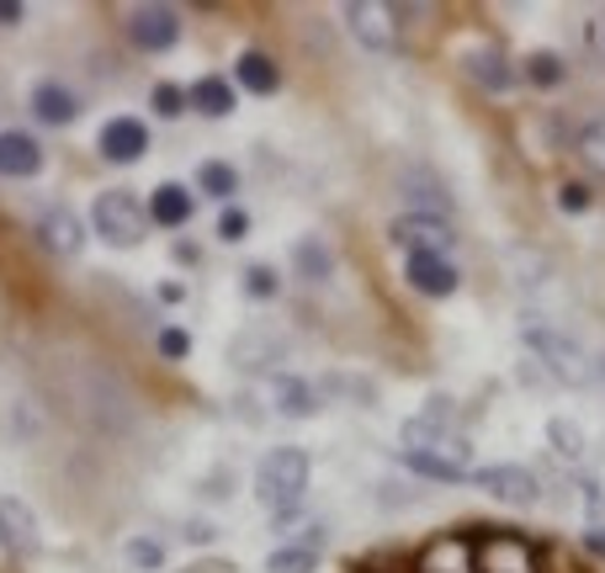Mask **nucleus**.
<instances>
[{"mask_svg": "<svg viewBox=\"0 0 605 573\" xmlns=\"http://www.w3.org/2000/svg\"><path fill=\"white\" fill-rule=\"evenodd\" d=\"M186 293H182V282H165V287H160V302H182Z\"/></svg>", "mask_w": 605, "mask_h": 573, "instance_id": "37", "label": "nucleus"}, {"mask_svg": "<svg viewBox=\"0 0 605 573\" xmlns=\"http://www.w3.org/2000/svg\"><path fill=\"white\" fill-rule=\"evenodd\" d=\"M234 80H240L244 91H255V96H272L276 86H282V69H276L266 54H240V64H234Z\"/></svg>", "mask_w": 605, "mask_h": 573, "instance_id": "19", "label": "nucleus"}, {"mask_svg": "<svg viewBox=\"0 0 605 573\" xmlns=\"http://www.w3.org/2000/svg\"><path fill=\"white\" fill-rule=\"evenodd\" d=\"M468 75H473V86L488 91V96H505L515 86V69H510V59H505L499 48H479V54L468 59Z\"/></svg>", "mask_w": 605, "mask_h": 573, "instance_id": "16", "label": "nucleus"}, {"mask_svg": "<svg viewBox=\"0 0 605 573\" xmlns=\"http://www.w3.org/2000/svg\"><path fill=\"white\" fill-rule=\"evenodd\" d=\"M293 266H298V272L308 276V282H324V276L334 272L330 250H324V244H319V240H302L298 250H293Z\"/></svg>", "mask_w": 605, "mask_h": 573, "instance_id": "26", "label": "nucleus"}, {"mask_svg": "<svg viewBox=\"0 0 605 573\" xmlns=\"http://www.w3.org/2000/svg\"><path fill=\"white\" fill-rule=\"evenodd\" d=\"M244 293H250L255 302L276 298V272L272 266H250V272H244Z\"/></svg>", "mask_w": 605, "mask_h": 573, "instance_id": "28", "label": "nucleus"}, {"mask_svg": "<svg viewBox=\"0 0 605 573\" xmlns=\"http://www.w3.org/2000/svg\"><path fill=\"white\" fill-rule=\"evenodd\" d=\"M43 244L54 250V255H75V250H86V223L75 218L69 208H48L43 212Z\"/></svg>", "mask_w": 605, "mask_h": 573, "instance_id": "13", "label": "nucleus"}, {"mask_svg": "<svg viewBox=\"0 0 605 573\" xmlns=\"http://www.w3.org/2000/svg\"><path fill=\"white\" fill-rule=\"evenodd\" d=\"M186 101H191V96H182L176 86H154V112H160V118H176Z\"/></svg>", "mask_w": 605, "mask_h": 573, "instance_id": "32", "label": "nucleus"}, {"mask_svg": "<svg viewBox=\"0 0 605 573\" xmlns=\"http://www.w3.org/2000/svg\"><path fill=\"white\" fill-rule=\"evenodd\" d=\"M191 107H197L202 118H229V112H234V86L218 80V75H208V80L191 86Z\"/></svg>", "mask_w": 605, "mask_h": 573, "instance_id": "21", "label": "nucleus"}, {"mask_svg": "<svg viewBox=\"0 0 605 573\" xmlns=\"http://www.w3.org/2000/svg\"><path fill=\"white\" fill-rule=\"evenodd\" d=\"M191 208H197V202H191L186 186H160V191L150 197V218L160 223V229H182L186 218H191Z\"/></svg>", "mask_w": 605, "mask_h": 573, "instance_id": "18", "label": "nucleus"}, {"mask_svg": "<svg viewBox=\"0 0 605 573\" xmlns=\"http://www.w3.org/2000/svg\"><path fill=\"white\" fill-rule=\"evenodd\" d=\"M272 393H276V409H282V415H308V409H314V388H308L302 377H276Z\"/></svg>", "mask_w": 605, "mask_h": 573, "instance_id": "25", "label": "nucleus"}, {"mask_svg": "<svg viewBox=\"0 0 605 573\" xmlns=\"http://www.w3.org/2000/svg\"><path fill=\"white\" fill-rule=\"evenodd\" d=\"M415 573H479V547L468 537H436L420 547Z\"/></svg>", "mask_w": 605, "mask_h": 573, "instance_id": "10", "label": "nucleus"}, {"mask_svg": "<svg viewBox=\"0 0 605 573\" xmlns=\"http://www.w3.org/2000/svg\"><path fill=\"white\" fill-rule=\"evenodd\" d=\"M96 234L107 244H139L150 234V208L139 202V197H128V191H107V197H96V212H91Z\"/></svg>", "mask_w": 605, "mask_h": 573, "instance_id": "3", "label": "nucleus"}, {"mask_svg": "<svg viewBox=\"0 0 605 573\" xmlns=\"http://www.w3.org/2000/svg\"><path fill=\"white\" fill-rule=\"evenodd\" d=\"M520 75H526V86H537V91H558L563 86V59L558 54H526V64H520Z\"/></svg>", "mask_w": 605, "mask_h": 573, "instance_id": "22", "label": "nucleus"}, {"mask_svg": "<svg viewBox=\"0 0 605 573\" xmlns=\"http://www.w3.org/2000/svg\"><path fill=\"white\" fill-rule=\"evenodd\" d=\"M473 483L494 494L499 505H537V494H542V483L537 473H526L520 462H499V467H484V473H473Z\"/></svg>", "mask_w": 605, "mask_h": 573, "instance_id": "8", "label": "nucleus"}, {"mask_svg": "<svg viewBox=\"0 0 605 573\" xmlns=\"http://www.w3.org/2000/svg\"><path fill=\"white\" fill-rule=\"evenodd\" d=\"M176 37H182V11L176 5H139L128 16V43L139 54H165V48H176Z\"/></svg>", "mask_w": 605, "mask_h": 573, "instance_id": "6", "label": "nucleus"}, {"mask_svg": "<svg viewBox=\"0 0 605 573\" xmlns=\"http://www.w3.org/2000/svg\"><path fill=\"white\" fill-rule=\"evenodd\" d=\"M218 234H223V240H244V234H250V212H244V208H223V212H218Z\"/></svg>", "mask_w": 605, "mask_h": 573, "instance_id": "30", "label": "nucleus"}, {"mask_svg": "<svg viewBox=\"0 0 605 573\" xmlns=\"http://www.w3.org/2000/svg\"><path fill=\"white\" fill-rule=\"evenodd\" d=\"M601 383H605V362H601Z\"/></svg>", "mask_w": 605, "mask_h": 573, "instance_id": "39", "label": "nucleus"}, {"mask_svg": "<svg viewBox=\"0 0 605 573\" xmlns=\"http://www.w3.org/2000/svg\"><path fill=\"white\" fill-rule=\"evenodd\" d=\"M37 165H43V150L28 133H0V176L28 181V176H37Z\"/></svg>", "mask_w": 605, "mask_h": 573, "instance_id": "15", "label": "nucleus"}, {"mask_svg": "<svg viewBox=\"0 0 605 573\" xmlns=\"http://www.w3.org/2000/svg\"><path fill=\"white\" fill-rule=\"evenodd\" d=\"M0 547H11V552H32L37 547V520L28 515L22 499H0Z\"/></svg>", "mask_w": 605, "mask_h": 573, "instance_id": "17", "label": "nucleus"}, {"mask_svg": "<svg viewBox=\"0 0 605 573\" xmlns=\"http://www.w3.org/2000/svg\"><path fill=\"white\" fill-rule=\"evenodd\" d=\"M388 234H394V244H404L409 255H447L457 244L452 223L441 218V212H398L394 223H388Z\"/></svg>", "mask_w": 605, "mask_h": 573, "instance_id": "5", "label": "nucleus"}, {"mask_svg": "<svg viewBox=\"0 0 605 573\" xmlns=\"http://www.w3.org/2000/svg\"><path fill=\"white\" fill-rule=\"evenodd\" d=\"M479 573H542V558L526 537L494 531V537L479 542Z\"/></svg>", "mask_w": 605, "mask_h": 573, "instance_id": "7", "label": "nucleus"}, {"mask_svg": "<svg viewBox=\"0 0 605 573\" xmlns=\"http://www.w3.org/2000/svg\"><path fill=\"white\" fill-rule=\"evenodd\" d=\"M197 186H202L208 197H218V202H229V197L240 191V170H234V165H223V159H208V165L197 170Z\"/></svg>", "mask_w": 605, "mask_h": 573, "instance_id": "23", "label": "nucleus"}, {"mask_svg": "<svg viewBox=\"0 0 605 573\" xmlns=\"http://www.w3.org/2000/svg\"><path fill=\"white\" fill-rule=\"evenodd\" d=\"M574 150H579V159H584L595 176H605V118H590L584 128H579Z\"/></svg>", "mask_w": 605, "mask_h": 573, "instance_id": "24", "label": "nucleus"}, {"mask_svg": "<svg viewBox=\"0 0 605 573\" xmlns=\"http://www.w3.org/2000/svg\"><path fill=\"white\" fill-rule=\"evenodd\" d=\"M32 112H37V122H48V128H69V122H75V112H80V101H75V91H69V86H59V80H43V86L32 91Z\"/></svg>", "mask_w": 605, "mask_h": 573, "instance_id": "14", "label": "nucleus"}, {"mask_svg": "<svg viewBox=\"0 0 605 573\" xmlns=\"http://www.w3.org/2000/svg\"><path fill=\"white\" fill-rule=\"evenodd\" d=\"M547 436H552V447H558L563 456H579V452H584V441H579V430H574V425L552 420V425H547Z\"/></svg>", "mask_w": 605, "mask_h": 573, "instance_id": "31", "label": "nucleus"}, {"mask_svg": "<svg viewBox=\"0 0 605 573\" xmlns=\"http://www.w3.org/2000/svg\"><path fill=\"white\" fill-rule=\"evenodd\" d=\"M197 261H202V250H197V244H191V240H182V244H176V266H197Z\"/></svg>", "mask_w": 605, "mask_h": 573, "instance_id": "34", "label": "nucleus"}, {"mask_svg": "<svg viewBox=\"0 0 605 573\" xmlns=\"http://www.w3.org/2000/svg\"><path fill=\"white\" fill-rule=\"evenodd\" d=\"M314 569H319V542L314 537L276 547L272 558H266V573H314Z\"/></svg>", "mask_w": 605, "mask_h": 573, "instance_id": "20", "label": "nucleus"}, {"mask_svg": "<svg viewBox=\"0 0 605 573\" xmlns=\"http://www.w3.org/2000/svg\"><path fill=\"white\" fill-rule=\"evenodd\" d=\"M404 462H409V473H420V478L473 483V452H468V441L436 420L404 425Z\"/></svg>", "mask_w": 605, "mask_h": 573, "instance_id": "1", "label": "nucleus"}, {"mask_svg": "<svg viewBox=\"0 0 605 573\" xmlns=\"http://www.w3.org/2000/svg\"><path fill=\"white\" fill-rule=\"evenodd\" d=\"M154 345H160V356H165V362H182L186 351H191V334H186L182 324H170V330H160Z\"/></svg>", "mask_w": 605, "mask_h": 573, "instance_id": "29", "label": "nucleus"}, {"mask_svg": "<svg viewBox=\"0 0 605 573\" xmlns=\"http://www.w3.org/2000/svg\"><path fill=\"white\" fill-rule=\"evenodd\" d=\"M22 22V5H11V0H0V27H16Z\"/></svg>", "mask_w": 605, "mask_h": 573, "instance_id": "36", "label": "nucleus"}, {"mask_svg": "<svg viewBox=\"0 0 605 573\" xmlns=\"http://www.w3.org/2000/svg\"><path fill=\"white\" fill-rule=\"evenodd\" d=\"M558 202H563V212H584L590 208V191H584L579 181H569L563 191H558Z\"/></svg>", "mask_w": 605, "mask_h": 573, "instance_id": "33", "label": "nucleus"}, {"mask_svg": "<svg viewBox=\"0 0 605 573\" xmlns=\"http://www.w3.org/2000/svg\"><path fill=\"white\" fill-rule=\"evenodd\" d=\"M526 345H531L563 383H584V377H590V362H584V351H579L574 340H563V334H552L537 324V330H526Z\"/></svg>", "mask_w": 605, "mask_h": 573, "instance_id": "9", "label": "nucleus"}, {"mask_svg": "<svg viewBox=\"0 0 605 573\" xmlns=\"http://www.w3.org/2000/svg\"><path fill=\"white\" fill-rule=\"evenodd\" d=\"M186 573H234L229 563H197V569H186Z\"/></svg>", "mask_w": 605, "mask_h": 573, "instance_id": "38", "label": "nucleus"}, {"mask_svg": "<svg viewBox=\"0 0 605 573\" xmlns=\"http://www.w3.org/2000/svg\"><path fill=\"white\" fill-rule=\"evenodd\" d=\"M404 276L425 298H452L457 293V266L447 255H404Z\"/></svg>", "mask_w": 605, "mask_h": 573, "instance_id": "11", "label": "nucleus"}, {"mask_svg": "<svg viewBox=\"0 0 605 573\" xmlns=\"http://www.w3.org/2000/svg\"><path fill=\"white\" fill-rule=\"evenodd\" d=\"M345 27L372 54H394L398 48V5L388 0H351L345 5Z\"/></svg>", "mask_w": 605, "mask_h": 573, "instance_id": "4", "label": "nucleus"}, {"mask_svg": "<svg viewBox=\"0 0 605 573\" xmlns=\"http://www.w3.org/2000/svg\"><path fill=\"white\" fill-rule=\"evenodd\" d=\"M144 150H150V128L139 118H112L101 128V154L112 165H133V159H144Z\"/></svg>", "mask_w": 605, "mask_h": 573, "instance_id": "12", "label": "nucleus"}, {"mask_svg": "<svg viewBox=\"0 0 605 573\" xmlns=\"http://www.w3.org/2000/svg\"><path fill=\"white\" fill-rule=\"evenodd\" d=\"M584 552H590V558H601V563H605V531H584Z\"/></svg>", "mask_w": 605, "mask_h": 573, "instance_id": "35", "label": "nucleus"}, {"mask_svg": "<svg viewBox=\"0 0 605 573\" xmlns=\"http://www.w3.org/2000/svg\"><path fill=\"white\" fill-rule=\"evenodd\" d=\"M128 563H133V569H160V563H165V547L154 542V537H133V542H128Z\"/></svg>", "mask_w": 605, "mask_h": 573, "instance_id": "27", "label": "nucleus"}, {"mask_svg": "<svg viewBox=\"0 0 605 573\" xmlns=\"http://www.w3.org/2000/svg\"><path fill=\"white\" fill-rule=\"evenodd\" d=\"M308 473H314V467H308V452H302V447H276V452H266V462L255 467V499H261L266 510L287 515L302 499Z\"/></svg>", "mask_w": 605, "mask_h": 573, "instance_id": "2", "label": "nucleus"}]
</instances>
